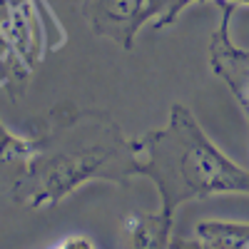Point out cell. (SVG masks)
<instances>
[{"label": "cell", "mask_w": 249, "mask_h": 249, "mask_svg": "<svg viewBox=\"0 0 249 249\" xmlns=\"http://www.w3.org/2000/svg\"><path fill=\"white\" fill-rule=\"evenodd\" d=\"M40 135V152L8 187L10 197L30 210H45L88 182L130 187L137 177L132 137L107 115L85 112L60 102L33 122Z\"/></svg>", "instance_id": "cell-1"}, {"label": "cell", "mask_w": 249, "mask_h": 249, "mask_svg": "<svg viewBox=\"0 0 249 249\" xmlns=\"http://www.w3.org/2000/svg\"><path fill=\"white\" fill-rule=\"evenodd\" d=\"M137 177L157 184L160 212L175 219L184 202L217 195H249V170L204 135L190 107L172 105L164 127L132 137Z\"/></svg>", "instance_id": "cell-2"}, {"label": "cell", "mask_w": 249, "mask_h": 249, "mask_svg": "<svg viewBox=\"0 0 249 249\" xmlns=\"http://www.w3.org/2000/svg\"><path fill=\"white\" fill-rule=\"evenodd\" d=\"M219 8V25L210 35V70L224 82L249 122V50L232 40L234 3H214Z\"/></svg>", "instance_id": "cell-3"}, {"label": "cell", "mask_w": 249, "mask_h": 249, "mask_svg": "<svg viewBox=\"0 0 249 249\" xmlns=\"http://www.w3.org/2000/svg\"><path fill=\"white\" fill-rule=\"evenodd\" d=\"M82 15L97 37L112 40L122 50H132L142 25L152 23L144 0H82Z\"/></svg>", "instance_id": "cell-4"}, {"label": "cell", "mask_w": 249, "mask_h": 249, "mask_svg": "<svg viewBox=\"0 0 249 249\" xmlns=\"http://www.w3.org/2000/svg\"><path fill=\"white\" fill-rule=\"evenodd\" d=\"M175 219H167L162 212H127L122 219V237L127 247L135 249H160L172 247Z\"/></svg>", "instance_id": "cell-5"}, {"label": "cell", "mask_w": 249, "mask_h": 249, "mask_svg": "<svg viewBox=\"0 0 249 249\" xmlns=\"http://www.w3.org/2000/svg\"><path fill=\"white\" fill-rule=\"evenodd\" d=\"M172 247H204V249H249V224L239 222H199L192 239H177Z\"/></svg>", "instance_id": "cell-6"}, {"label": "cell", "mask_w": 249, "mask_h": 249, "mask_svg": "<svg viewBox=\"0 0 249 249\" xmlns=\"http://www.w3.org/2000/svg\"><path fill=\"white\" fill-rule=\"evenodd\" d=\"M40 152V135L37 130H30L28 135H15L5 130L0 120V170L13 167L15 175Z\"/></svg>", "instance_id": "cell-7"}, {"label": "cell", "mask_w": 249, "mask_h": 249, "mask_svg": "<svg viewBox=\"0 0 249 249\" xmlns=\"http://www.w3.org/2000/svg\"><path fill=\"white\" fill-rule=\"evenodd\" d=\"M53 247H70V249H95L97 247V242L95 239H90L88 234H70V237H65V239H60V242H55Z\"/></svg>", "instance_id": "cell-8"}, {"label": "cell", "mask_w": 249, "mask_h": 249, "mask_svg": "<svg viewBox=\"0 0 249 249\" xmlns=\"http://www.w3.org/2000/svg\"><path fill=\"white\" fill-rule=\"evenodd\" d=\"M23 3H25V0H0V28H3L8 20L15 15V10Z\"/></svg>", "instance_id": "cell-9"}]
</instances>
